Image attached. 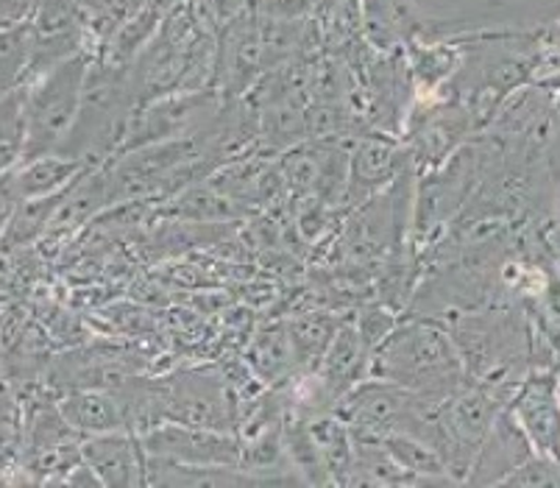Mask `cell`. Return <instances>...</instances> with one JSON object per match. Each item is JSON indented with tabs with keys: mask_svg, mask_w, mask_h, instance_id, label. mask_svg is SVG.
<instances>
[{
	"mask_svg": "<svg viewBox=\"0 0 560 488\" xmlns=\"http://www.w3.org/2000/svg\"><path fill=\"white\" fill-rule=\"evenodd\" d=\"M56 405H59V414L65 416V421L73 427L81 439L126 430L115 394L106 388L65 391L62 396H56Z\"/></svg>",
	"mask_w": 560,
	"mask_h": 488,
	"instance_id": "obj_12",
	"label": "cell"
},
{
	"mask_svg": "<svg viewBox=\"0 0 560 488\" xmlns=\"http://www.w3.org/2000/svg\"><path fill=\"white\" fill-rule=\"evenodd\" d=\"M533 455V446L524 439L522 427L511 416L508 405L497 414L480 452H477L475 464L468 469V486H502L508 475L516 466H522Z\"/></svg>",
	"mask_w": 560,
	"mask_h": 488,
	"instance_id": "obj_10",
	"label": "cell"
},
{
	"mask_svg": "<svg viewBox=\"0 0 560 488\" xmlns=\"http://www.w3.org/2000/svg\"><path fill=\"white\" fill-rule=\"evenodd\" d=\"M79 3H81V7H84V12L90 14V9H93L95 3H98V0H79Z\"/></svg>",
	"mask_w": 560,
	"mask_h": 488,
	"instance_id": "obj_21",
	"label": "cell"
},
{
	"mask_svg": "<svg viewBox=\"0 0 560 488\" xmlns=\"http://www.w3.org/2000/svg\"><path fill=\"white\" fill-rule=\"evenodd\" d=\"M32 25L25 23H9L0 25V95H7L9 90L20 88L25 79V68L32 59Z\"/></svg>",
	"mask_w": 560,
	"mask_h": 488,
	"instance_id": "obj_15",
	"label": "cell"
},
{
	"mask_svg": "<svg viewBox=\"0 0 560 488\" xmlns=\"http://www.w3.org/2000/svg\"><path fill=\"white\" fill-rule=\"evenodd\" d=\"M369 377L388 380L430 396H450L468 385V369L455 335L432 318L396 324L371 352Z\"/></svg>",
	"mask_w": 560,
	"mask_h": 488,
	"instance_id": "obj_1",
	"label": "cell"
},
{
	"mask_svg": "<svg viewBox=\"0 0 560 488\" xmlns=\"http://www.w3.org/2000/svg\"><path fill=\"white\" fill-rule=\"evenodd\" d=\"M93 65V50H79L54 68L34 75L23 84L25 109V156L59 154L79 118L81 93H84L86 70Z\"/></svg>",
	"mask_w": 560,
	"mask_h": 488,
	"instance_id": "obj_2",
	"label": "cell"
},
{
	"mask_svg": "<svg viewBox=\"0 0 560 488\" xmlns=\"http://www.w3.org/2000/svg\"><path fill=\"white\" fill-rule=\"evenodd\" d=\"M156 383H160L165 421L210 427L223 433H232L237 427L226 377H218L212 371H176L173 377H162Z\"/></svg>",
	"mask_w": 560,
	"mask_h": 488,
	"instance_id": "obj_5",
	"label": "cell"
},
{
	"mask_svg": "<svg viewBox=\"0 0 560 488\" xmlns=\"http://www.w3.org/2000/svg\"><path fill=\"white\" fill-rule=\"evenodd\" d=\"M3 483H9V475L7 469H3V464H0V486H3Z\"/></svg>",
	"mask_w": 560,
	"mask_h": 488,
	"instance_id": "obj_22",
	"label": "cell"
},
{
	"mask_svg": "<svg viewBox=\"0 0 560 488\" xmlns=\"http://www.w3.org/2000/svg\"><path fill=\"white\" fill-rule=\"evenodd\" d=\"M335 329L338 327H332L327 318H299V322L288 329L290 347H293V355H296V363H318L320 355L327 352Z\"/></svg>",
	"mask_w": 560,
	"mask_h": 488,
	"instance_id": "obj_17",
	"label": "cell"
},
{
	"mask_svg": "<svg viewBox=\"0 0 560 488\" xmlns=\"http://www.w3.org/2000/svg\"><path fill=\"white\" fill-rule=\"evenodd\" d=\"M25 156L23 88L0 95V176L14 171Z\"/></svg>",
	"mask_w": 560,
	"mask_h": 488,
	"instance_id": "obj_16",
	"label": "cell"
},
{
	"mask_svg": "<svg viewBox=\"0 0 560 488\" xmlns=\"http://www.w3.org/2000/svg\"><path fill=\"white\" fill-rule=\"evenodd\" d=\"M508 410L536 455L560 461V388L552 374L522 380L508 399Z\"/></svg>",
	"mask_w": 560,
	"mask_h": 488,
	"instance_id": "obj_8",
	"label": "cell"
},
{
	"mask_svg": "<svg viewBox=\"0 0 560 488\" xmlns=\"http://www.w3.org/2000/svg\"><path fill=\"white\" fill-rule=\"evenodd\" d=\"M190 3L198 18L210 25L215 34L252 9V0H190Z\"/></svg>",
	"mask_w": 560,
	"mask_h": 488,
	"instance_id": "obj_20",
	"label": "cell"
},
{
	"mask_svg": "<svg viewBox=\"0 0 560 488\" xmlns=\"http://www.w3.org/2000/svg\"><path fill=\"white\" fill-rule=\"evenodd\" d=\"M265 70H268V56H265L262 23L257 12L248 9L243 18L218 32L212 90L223 98H243L262 79Z\"/></svg>",
	"mask_w": 560,
	"mask_h": 488,
	"instance_id": "obj_6",
	"label": "cell"
},
{
	"mask_svg": "<svg viewBox=\"0 0 560 488\" xmlns=\"http://www.w3.org/2000/svg\"><path fill=\"white\" fill-rule=\"evenodd\" d=\"M252 360L262 377L277 380L279 374H284L290 365L296 363V355H293V347H290V335L282 333V329H268L257 340Z\"/></svg>",
	"mask_w": 560,
	"mask_h": 488,
	"instance_id": "obj_18",
	"label": "cell"
},
{
	"mask_svg": "<svg viewBox=\"0 0 560 488\" xmlns=\"http://www.w3.org/2000/svg\"><path fill=\"white\" fill-rule=\"evenodd\" d=\"M0 25H9V23H7V20H0Z\"/></svg>",
	"mask_w": 560,
	"mask_h": 488,
	"instance_id": "obj_23",
	"label": "cell"
},
{
	"mask_svg": "<svg viewBox=\"0 0 560 488\" xmlns=\"http://www.w3.org/2000/svg\"><path fill=\"white\" fill-rule=\"evenodd\" d=\"M502 486H516V488H560V461L547 455H533L524 461L522 466L511 472L502 480Z\"/></svg>",
	"mask_w": 560,
	"mask_h": 488,
	"instance_id": "obj_19",
	"label": "cell"
},
{
	"mask_svg": "<svg viewBox=\"0 0 560 488\" xmlns=\"http://www.w3.org/2000/svg\"><path fill=\"white\" fill-rule=\"evenodd\" d=\"M90 167H93L90 162L73 160V156L43 154L23 160L9 174H12V185L18 190L20 201H25V198H45L68 190Z\"/></svg>",
	"mask_w": 560,
	"mask_h": 488,
	"instance_id": "obj_13",
	"label": "cell"
},
{
	"mask_svg": "<svg viewBox=\"0 0 560 488\" xmlns=\"http://www.w3.org/2000/svg\"><path fill=\"white\" fill-rule=\"evenodd\" d=\"M25 402L23 475L32 483H65L81 464V439L59 414L56 396L48 391H20Z\"/></svg>",
	"mask_w": 560,
	"mask_h": 488,
	"instance_id": "obj_4",
	"label": "cell"
},
{
	"mask_svg": "<svg viewBox=\"0 0 560 488\" xmlns=\"http://www.w3.org/2000/svg\"><path fill=\"white\" fill-rule=\"evenodd\" d=\"M401 165H405V156H401L399 146L390 137H360L354 151H351L349 176H346L351 198H363L369 193L382 190L388 182L399 176Z\"/></svg>",
	"mask_w": 560,
	"mask_h": 488,
	"instance_id": "obj_11",
	"label": "cell"
},
{
	"mask_svg": "<svg viewBox=\"0 0 560 488\" xmlns=\"http://www.w3.org/2000/svg\"><path fill=\"white\" fill-rule=\"evenodd\" d=\"M81 457L104 488L145 486V450L140 439L126 430L84 439Z\"/></svg>",
	"mask_w": 560,
	"mask_h": 488,
	"instance_id": "obj_9",
	"label": "cell"
},
{
	"mask_svg": "<svg viewBox=\"0 0 560 488\" xmlns=\"http://www.w3.org/2000/svg\"><path fill=\"white\" fill-rule=\"evenodd\" d=\"M145 455L185 466H241V439L210 427L162 421L140 435Z\"/></svg>",
	"mask_w": 560,
	"mask_h": 488,
	"instance_id": "obj_7",
	"label": "cell"
},
{
	"mask_svg": "<svg viewBox=\"0 0 560 488\" xmlns=\"http://www.w3.org/2000/svg\"><path fill=\"white\" fill-rule=\"evenodd\" d=\"M23 441H25V402L12 380L0 377V464L7 469L9 483L14 472L23 475Z\"/></svg>",
	"mask_w": 560,
	"mask_h": 488,
	"instance_id": "obj_14",
	"label": "cell"
},
{
	"mask_svg": "<svg viewBox=\"0 0 560 488\" xmlns=\"http://www.w3.org/2000/svg\"><path fill=\"white\" fill-rule=\"evenodd\" d=\"M513 391L516 388L505 385L468 383L438 405L432 416V446L441 452L455 483H466L493 419L505 408Z\"/></svg>",
	"mask_w": 560,
	"mask_h": 488,
	"instance_id": "obj_3",
	"label": "cell"
}]
</instances>
